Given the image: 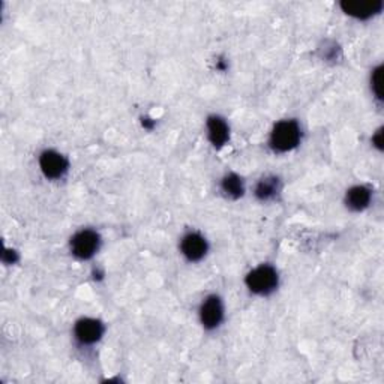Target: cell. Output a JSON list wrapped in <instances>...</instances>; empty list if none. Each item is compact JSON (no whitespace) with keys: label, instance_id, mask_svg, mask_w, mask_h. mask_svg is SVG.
Listing matches in <instances>:
<instances>
[{"label":"cell","instance_id":"6da1fadb","mask_svg":"<svg viewBox=\"0 0 384 384\" xmlns=\"http://www.w3.org/2000/svg\"><path fill=\"white\" fill-rule=\"evenodd\" d=\"M302 139V129L296 120H281L270 134V148L275 152H288L297 148Z\"/></svg>","mask_w":384,"mask_h":384},{"label":"cell","instance_id":"7a4b0ae2","mask_svg":"<svg viewBox=\"0 0 384 384\" xmlns=\"http://www.w3.org/2000/svg\"><path fill=\"white\" fill-rule=\"evenodd\" d=\"M246 287L252 291L254 295L267 296L274 293L279 284V275L276 269L270 264H262L252 269L250 274L246 275Z\"/></svg>","mask_w":384,"mask_h":384},{"label":"cell","instance_id":"3957f363","mask_svg":"<svg viewBox=\"0 0 384 384\" xmlns=\"http://www.w3.org/2000/svg\"><path fill=\"white\" fill-rule=\"evenodd\" d=\"M101 246V236L90 229L77 231L71 239V252L80 260L92 258Z\"/></svg>","mask_w":384,"mask_h":384},{"label":"cell","instance_id":"277c9868","mask_svg":"<svg viewBox=\"0 0 384 384\" xmlns=\"http://www.w3.org/2000/svg\"><path fill=\"white\" fill-rule=\"evenodd\" d=\"M224 320V305L218 296H207L200 307V321L207 331H213Z\"/></svg>","mask_w":384,"mask_h":384},{"label":"cell","instance_id":"5b68a950","mask_svg":"<svg viewBox=\"0 0 384 384\" xmlns=\"http://www.w3.org/2000/svg\"><path fill=\"white\" fill-rule=\"evenodd\" d=\"M41 172L47 179H60L66 174L70 162L66 158L56 151H44L39 156Z\"/></svg>","mask_w":384,"mask_h":384},{"label":"cell","instance_id":"8992f818","mask_svg":"<svg viewBox=\"0 0 384 384\" xmlns=\"http://www.w3.org/2000/svg\"><path fill=\"white\" fill-rule=\"evenodd\" d=\"M180 251H182L188 262L196 263L205 258L209 251V245L200 233L192 231L182 237V241H180Z\"/></svg>","mask_w":384,"mask_h":384},{"label":"cell","instance_id":"52a82bcc","mask_svg":"<svg viewBox=\"0 0 384 384\" xmlns=\"http://www.w3.org/2000/svg\"><path fill=\"white\" fill-rule=\"evenodd\" d=\"M75 340L83 345L98 343L104 335V324L95 319H80L74 327Z\"/></svg>","mask_w":384,"mask_h":384},{"label":"cell","instance_id":"ba28073f","mask_svg":"<svg viewBox=\"0 0 384 384\" xmlns=\"http://www.w3.org/2000/svg\"><path fill=\"white\" fill-rule=\"evenodd\" d=\"M207 137L215 148H222L230 139V127L221 116H210L207 119Z\"/></svg>","mask_w":384,"mask_h":384},{"label":"cell","instance_id":"9c48e42d","mask_svg":"<svg viewBox=\"0 0 384 384\" xmlns=\"http://www.w3.org/2000/svg\"><path fill=\"white\" fill-rule=\"evenodd\" d=\"M372 200V191L365 185H356L350 188L345 194V205L350 210L362 212L365 210Z\"/></svg>","mask_w":384,"mask_h":384},{"label":"cell","instance_id":"30bf717a","mask_svg":"<svg viewBox=\"0 0 384 384\" xmlns=\"http://www.w3.org/2000/svg\"><path fill=\"white\" fill-rule=\"evenodd\" d=\"M341 8L348 15L366 20L380 13L383 9V2L381 0H372V2H343Z\"/></svg>","mask_w":384,"mask_h":384},{"label":"cell","instance_id":"8fae6325","mask_svg":"<svg viewBox=\"0 0 384 384\" xmlns=\"http://www.w3.org/2000/svg\"><path fill=\"white\" fill-rule=\"evenodd\" d=\"M281 191V182L275 176L263 177L255 186V197L262 201H267L275 198Z\"/></svg>","mask_w":384,"mask_h":384},{"label":"cell","instance_id":"7c38bea8","mask_svg":"<svg viewBox=\"0 0 384 384\" xmlns=\"http://www.w3.org/2000/svg\"><path fill=\"white\" fill-rule=\"evenodd\" d=\"M221 189H222V192L225 196L233 198V200L241 198L243 196V192H245L243 180L237 174L230 173V174H227L222 179Z\"/></svg>","mask_w":384,"mask_h":384},{"label":"cell","instance_id":"4fadbf2b","mask_svg":"<svg viewBox=\"0 0 384 384\" xmlns=\"http://www.w3.org/2000/svg\"><path fill=\"white\" fill-rule=\"evenodd\" d=\"M381 66L372 72V90H374L377 98H381Z\"/></svg>","mask_w":384,"mask_h":384},{"label":"cell","instance_id":"5bb4252c","mask_svg":"<svg viewBox=\"0 0 384 384\" xmlns=\"http://www.w3.org/2000/svg\"><path fill=\"white\" fill-rule=\"evenodd\" d=\"M374 141H376V146H377V148H378V149H381V131H378V132H377Z\"/></svg>","mask_w":384,"mask_h":384}]
</instances>
